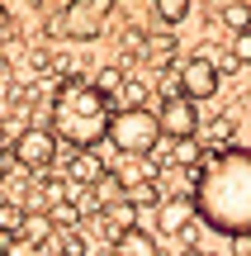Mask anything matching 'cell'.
I'll list each match as a JSON object with an SVG mask.
<instances>
[{
  "label": "cell",
  "mask_w": 251,
  "mask_h": 256,
  "mask_svg": "<svg viewBox=\"0 0 251 256\" xmlns=\"http://www.w3.org/2000/svg\"><path fill=\"white\" fill-rule=\"evenodd\" d=\"M176 95H185V100H214L218 95V72H214V62L209 57H185V66H180V90Z\"/></svg>",
  "instance_id": "52a82bcc"
},
{
  "label": "cell",
  "mask_w": 251,
  "mask_h": 256,
  "mask_svg": "<svg viewBox=\"0 0 251 256\" xmlns=\"http://www.w3.org/2000/svg\"><path fill=\"white\" fill-rule=\"evenodd\" d=\"M233 247H237V256H251V232H242V238H233Z\"/></svg>",
  "instance_id": "603a6c76"
},
{
  "label": "cell",
  "mask_w": 251,
  "mask_h": 256,
  "mask_svg": "<svg viewBox=\"0 0 251 256\" xmlns=\"http://www.w3.org/2000/svg\"><path fill=\"white\" fill-rule=\"evenodd\" d=\"M233 133H237L233 119H218V124H214V142H233Z\"/></svg>",
  "instance_id": "7402d4cb"
},
{
  "label": "cell",
  "mask_w": 251,
  "mask_h": 256,
  "mask_svg": "<svg viewBox=\"0 0 251 256\" xmlns=\"http://www.w3.org/2000/svg\"><path fill=\"white\" fill-rule=\"evenodd\" d=\"M157 128H161V138H171V142L195 138V133H199V110H195V100H185V95H166L161 110H157Z\"/></svg>",
  "instance_id": "5b68a950"
},
{
  "label": "cell",
  "mask_w": 251,
  "mask_h": 256,
  "mask_svg": "<svg viewBox=\"0 0 251 256\" xmlns=\"http://www.w3.org/2000/svg\"><path fill=\"white\" fill-rule=\"evenodd\" d=\"M114 95H119V110H138V104H147V81H142V76H123V81L114 86Z\"/></svg>",
  "instance_id": "7c38bea8"
},
{
  "label": "cell",
  "mask_w": 251,
  "mask_h": 256,
  "mask_svg": "<svg viewBox=\"0 0 251 256\" xmlns=\"http://www.w3.org/2000/svg\"><path fill=\"white\" fill-rule=\"evenodd\" d=\"M109 176H114V180H119V190L128 194L133 185H142V180H152V166L142 162V156H128V162H123L119 171H109Z\"/></svg>",
  "instance_id": "4fadbf2b"
},
{
  "label": "cell",
  "mask_w": 251,
  "mask_h": 256,
  "mask_svg": "<svg viewBox=\"0 0 251 256\" xmlns=\"http://www.w3.org/2000/svg\"><path fill=\"white\" fill-rule=\"evenodd\" d=\"M180 256H209V252H199V247H185V252H180Z\"/></svg>",
  "instance_id": "d4e9b609"
},
{
  "label": "cell",
  "mask_w": 251,
  "mask_h": 256,
  "mask_svg": "<svg viewBox=\"0 0 251 256\" xmlns=\"http://www.w3.org/2000/svg\"><path fill=\"white\" fill-rule=\"evenodd\" d=\"M204 162V147H199V138H185V142H176V166H195Z\"/></svg>",
  "instance_id": "2e32d148"
},
{
  "label": "cell",
  "mask_w": 251,
  "mask_h": 256,
  "mask_svg": "<svg viewBox=\"0 0 251 256\" xmlns=\"http://www.w3.org/2000/svg\"><path fill=\"white\" fill-rule=\"evenodd\" d=\"M195 218L209 228L242 238L251 232V152L247 147H228V152H209L195 166Z\"/></svg>",
  "instance_id": "6da1fadb"
},
{
  "label": "cell",
  "mask_w": 251,
  "mask_h": 256,
  "mask_svg": "<svg viewBox=\"0 0 251 256\" xmlns=\"http://www.w3.org/2000/svg\"><path fill=\"white\" fill-rule=\"evenodd\" d=\"M0 138H5V128H0Z\"/></svg>",
  "instance_id": "83f0119b"
},
{
  "label": "cell",
  "mask_w": 251,
  "mask_h": 256,
  "mask_svg": "<svg viewBox=\"0 0 251 256\" xmlns=\"http://www.w3.org/2000/svg\"><path fill=\"white\" fill-rule=\"evenodd\" d=\"M0 180H5V156H0Z\"/></svg>",
  "instance_id": "484cf974"
},
{
  "label": "cell",
  "mask_w": 251,
  "mask_h": 256,
  "mask_svg": "<svg viewBox=\"0 0 251 256\" xmlns=\"http://www.w3.org/2000/svg\"><path fill=\"white\" fill-rule=\"evenodd\" d=\"M9 28V10H5V0H0V34Z\"/></svg>",
  "instance_id": "cb8c5ba5"
},
{
  "label": "cell",
  "mask_w": 251,
  "mask_h": 256,
  "mask_svg": "<svg viewBox=\"0 0 251 256\" xmlns=\"http://www.w3.org/2000/svg\"><path fill=\"white\" fill-rule=\"evenodd\" d=\"M171 52H176V43H171L166 34H152V38H147V57H152L157 66H166V62H171Z\"/></svg>",
  "instance_id": "e0dca14e"
},
{
  "label": "cell",
  "mask_w": 251,
  "mask_h": 256,
  "mask_svg": "<svg viewBox=\"0 0 251 256\" xmlns=\"http://www.w3.org/2000/svg\"><path fill=\"white\" fill-rule=\"evenodd\" d=\"M14 162L24 166V171H47V166L57 162L52 128H24V133L14 138Z\"/></svg>",
  "instance_id": "8992f818"
},
{
  "label": "cell",
  "mask_w": 251,
  "mask_h": 256,
  "mask_svg": "<svg viewBox=\"0 0 251 256\" xmlns=\"http://www.w3.org/2000/svg\"><path fill=\"white\" fill-rule=\"evenodd\" d=\"M152 10H157V19H161V24H185L190 0H152Z\"/></svg>",
  "instance_id": "9a60e30c"
},
{
  "label": "cell",
  "mask_w": 251,
  "mask_h": 256,
  "mask_svg": "<svg viewBox=\"0 0 251 256\" xmlns=\"http://www.w3.org/2000/svg\"><path fill=\"white\" fill-rule=\"evenodd\" d=\"M100 223H104V238L114 242L119 232L142 228V214H138V204H133V200H123V194H119V200H109V204L100 209Z\"/></svg>",
  "instance_id": "9c48e42d"
},
{
  "label": "cell",
  "mask_w": 251,
  "mask_h": 256,
  "mask_svg": "<svg viewBox=\"0 0 251 256\" xmlns=\"http://www.w3.org/2000/svg\"><path fill=\"white\" fill-rule=\"evenodd\" d=\"M114 256H157V242L147 228H128L114 238Z\"/></svg>",
  "instance_id": "8fae6325"
},
{
  "label": "cell",
  "mask_w": 251,
  "mask_h": 256,
  "mask_svg": "<svg viewBox=\"0 0 251 256\" xmlns=\"http://www.w3.org/2000/svg\"><path fill=\"white\" fill-rule=\"evenodd\" d=\"M119 81H123V76L114 72V66H104V72H100V81H95V86H100L104 95H114V86H119Z\"/></svg>",
  "instance_id": "44dd1931"
},
{
  "label": "cell",
  "mask_w": 251,
  "mask_h": 256,
  "mask_svg": "<svg viewBox=\"0 0 251 256\" xmlns=\"http://www.w3.org/2000/svg\"><path fill=\"white\" fill-rule=\"evenodd\" d=\"M104 176V162L85 147V152H71V162H66V180L71 185H95Z\"/></svg>",
  "instance_id": "30bf717a"
},
{
  "label": "cell",
  "mask_w": 251,
  "mask_h": 256,
  "mask_svg": "<svg viewBox=\"0 0 251 256\" xmlns=\"http://www.w3.org/2000/svg\"><path fill=\"white\" fill-rule=\"evenodd\" d=\"M233 62H242V66H251V28H242V34L233 38Z\"/></svg>",
  "instance_id": "d6986e66"
},
{
  "label": "cell",
  "mask_w": 251,
  "mask_h": 256,
  "mask_svg": "<svg viewBox=\"0 0 251 256\" xmlns=\"http://www.w3.org/2000/svg\"><path fill=\"white\" fill-rule=\"evenodd\" d=\"M104 138H109L123 156H152L157 142H161V128H157V114H152L147 104H138V110H114Z\"/></svg>",
  "instance_id": "3957f363"
},
{
  "label": "cell",
  "mask_w": 251,
  "mask_h": 256,
  "mask_svg": "<svg viewBox=\"0 0 251 256\" xmlns=\"http://www.w3.org/2000/svg\"><path fill=\"white\" fill-rule=\"evenodd\" d=\"M57 252H62V256H85V238H81V232L71 228V232H66L62 242H57Z\"/></svg>",
  "instance_id": "ffe728a7"
},
{
  "label": "cell",
  "mask_w": 251,
  "mask_h": 256,
  "mask_svg": "<svg viewBox=\"0 0 251 256\" xmlns=\"http://www.w3.org/2000/svg\"><path fill=\"white\" fill-rule=\"evenodd\" d=\"M19 223H24V209H19V204H0V232H5V238H14Z\"/></svg>",
  "instance_id": "ac0fdd59"
},
{
  "label": "cell",
  "mask_w": 251,
  "mask_h": 256,
  "mask_svg": "<svg viewBox=\"0 0 251 256\" xmlns=\"http://www.w3.org/2000/svg\"><path fill=\"white\" fill-rule=\"evenodd\" d=\"M0 76H5V62H0Z\"/></svg>",
  "instance_id": "4316f807"
},
{
  "label": "cell",
  "mask_w": 251,
  "mask_h": 256,
  "mask_svg": "<svg viewBox=\"0 0 251 256\" xmlns=\"http://www.w3.org/2000/svg\"><path fill=\"white\" fill-rule=\"evenodd\" d=\"M218 19H223L233 34H242V28H251V5L247 0H228V5L218 10Z\"/></svg>",
  "instance_id": "5bb4252c"
},
{
  "label": "cell",
  "mask_w": 251,
  "mask_h": 256,
  "mask_svg": "<svg viewBox=\"0 0 251 256\" xmlns=\"http://www.w3.org/2000/svg\"><path fill=\"white\" fill-rule=\"evenodd\" d=\"M114 100L85 76H66L52 95V138L57 142H71L76 152L104 142V128H109Z\"/></svg>",
  "instance_id": "7a4b0ae2"
},
{
  "label": "cell",
  "mask_w": 251,
  "mask_h": 256,
  "mask_svg": "<svg viewBox=\"0 0 251 256\" xmlns=\"http://www.w3.org/2000/svg\"><path fill=\"white\" fill-rule=\"evenodd\" d=\"M157 228L171 232V238H195V200L190 194H176V200H161L157 204Z\"/></svg>",
  "instance_id": "ba28073f"
},
{
  "label": "cell",
  "mask_w": 251,
  "mask_h": 256,
  "mask_svg": "<svg viewBox=\"0 0 251 256\" xmlns=\"http://www.w3.org/2000/svg\"><path fill=\"white\" fill-rule=\"evenodd\" d=\"M104 10L109 0H66V10L47 24V34H71L76 43H95L104 28Z\"/></svg>",
  "instance_id": "277c9868"
}]
</instances>
